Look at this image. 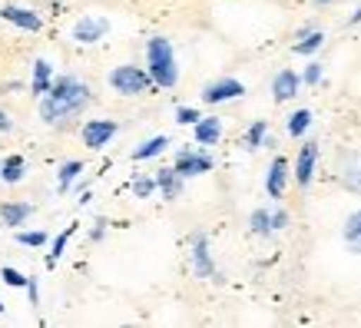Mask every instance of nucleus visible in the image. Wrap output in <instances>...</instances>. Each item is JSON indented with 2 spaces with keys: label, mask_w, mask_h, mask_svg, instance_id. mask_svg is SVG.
<instances>
[{
  "label": "nucleus",
  "mask_w": 361,
  "mask_h": 328,
  "mask_svg": "<svg viewBox=\"0 0 361 328\" xmlns=\"http://www.w3.org/2000/svg\"><path fill=\"white\" fill-rule=\"evenodd\" d=\"M192 130H196V142H199V146H216V142L222 140V120H219V116H202Z\"/></svg>",
  "instance_id": "obj_15"
},
{
  "label": "nucleus",
  "mask_w": 361,
  "mask_h": 328,
  "mask_svg": "<svg viewBox=\"0 0 361 328\" xmlns=\"http://www.w3.org/2000/svg\"><path fill=\"white\" fill-rule=\"evenodd\" d=\"M176 169L183 176H202L212 169V156L206 150H179L176 153Z\"/></svg>",
  "instance_id": "obj_8"
},
{
  "label": "nucleus",
  "mask_w": 361,
  "mask_h": 328,
  "mask_svg": "<svg viewBox=\"0 0 361 328\" xmlns=\"http://www.w3.org/2000/svg\"><path fill=\"white\" fill-rule=\"evenodd\" d=\"M93 103V90L83 83L80 77H73V73H60V77H54V87H50V93H44L40 97V120L47 123V126H70V123L77 120L80 113Z\"/></svg>",
  "instance_id": "obj_1"
},
{
  "label": "nucleus",
  "mask_w": 361,
  "mask_h": 328,
  "mask_svg": "<svg viewBox=\"0 0 361 328\" xmlns=\"http://www.w3.org/2000/svg\"><path fill=\"white\" fill-rule=\"evenodd\" d=\"M298 90H302V77H298L295 70H282V73H275V80H272L275 103H288V99H295Z\"/></svg>",
  "instance_id": "obj_12"
},
{
  "label": "nucleus",
  "mask_w": 361,
  "mask_h": 328,
  "mask_svg": "<svg viewBox=\"0 0 361 328\" xmlns=\"http://www.w3.org/2000/svg\"><path fill=\"white\" fill-rule=\"evenodd\" d=\"M0 179L11 183V186H17L23 179V156H7V159L0 163Z\"/></svg>",
  "instance_id": "obj_20"
},
{
  "label": "nucleus",
  "mask_w": 361,
  "mask_h": 328,
  "mask_svg": "<svg viewBox=\"0 0 361 328\" xmlns=\"http://www.w3.org/2000/svg\"><path fill=\"white\" fill-rule=\"evenodd\" d=\"M103 232H106V219H97V222H93V232H90V239L99 242L103 239Z\"/></svg>",
  "instance_id": "obj_33"
},
{
  "label": "nucleus",
  "mask_w": 361,
  "mask_h": 328,
  "mask_svg": "<svg viewBox=\"0 0 361 328\" xmlns=\"http://www.w3.org/2000/svg\"><path fill=\"white\" fill-rule=\"evenodd\" d=\"M272 226H275V232L288 226V212L285 209H272Z\"/></svg>",
  "instance_id": "obj_32"
},
{
  "label": "nucleus",
  "mask_w": 361,
  "mask_h": 328,
  "mask_svg": "<svg viewBox=\"0 0 361 328\" xmlns=\"http://www.w3.org/2000/svg\"><path fill=\"white\" fill-rule=\"evenodd\" d=\"M30 216H33L30 202H4V206H0V222H4L7 229H20Z\"/></svg>",
  "instance_id": "obj_13"
},
{
  "label": "nucleus",
  "mask_w": 361,
  "mask_h": 328,
  "mask_svg": "<svg viewBox=\"0 0 361 328\" xmlns=\"http://www.w3.org/2000/svg\"><path fill=\"white\" fill-rule=\"evenodd\" d=\"M189 245H192L189 259H192V272H196V279H212V282H222L219 269H216L212 255H209V239H206V236H202V232H192Z\"/></svg>",
  "instance_id": "obj_5"
},
{
  "label": "nucleus",
  "mask_w": 361,
  "mask_h": 328,
  "mask_svg": "<svg viewBox=\"0 0 361 328\" xmlns=\"http://www.w3.org/2000/svg\"><path fill=\"white\" fill-rule=\"evenodd\" d=\"M146 70L149 77L156 80V87L163 90H173L179 83V66H176V54H173V44L166 37H153L146 44Z\"/></svg>",
  "instance_id": "obj_2"
},
{
  "label": "nucleus",
  "mask_w": 361,
  "mask_h": 328,
  "mask_svg": "<svg viewBox=\"0 0 361 328\" xmlns=\"http://www.w3.org/2000/svg\"><path fill=\"white\" fill-rule=\"evenodd\" d=\"M249 229L255 236H272L275 226H272V209H255L249 216Z\"/></svg>",
  "instance_id": "obj_22"
},
{
  "label": "nucleus",
  "mask_w": 361,
  "mask_h": 328,
  "mask_svg": "<svg viewBox=\"0 0 361 328\" xmlns=\"http://www.w3.org/2000/svg\"><path fill=\"white\" fill-rule=\"evenodd\" d=\"M110 87L120 93V97H142V93H149L156 87V80L149 77V70H142V66H133V63H123L116 66L110 77Z\"/></svg>",
  "instance_id": "obj_3"
},
{
  "label": "nucleus",
  "mask_w": 361,
  "mask_h": 328,
  "mask_svg": "<svg viewBox=\"0 0 361 328\" xmlns=\"http://www.w3.org/2000/svg\"><path fill=\"white\" fill-rule=\"evenodd\" d=\"M183 179H186V176L179 173V169H159V173H156V186H159V193H163V199H169V202H173V199H179V193H183Z\"/></svg>",
  "instance_id": "obj_14"
},
{
  "label": "nucleus",
  "mask_w": 361,
  "mask_h": 328,
  "mask_svg": "<svg viewBox=\"0 0 361 328\" xmlns=\"http://www.w3.org/2000/svg\"><path fill=\"white\" fill-rule=\"evenodd\" d=\"M265 133H269V123L265 120L252 123V130L245 133V150H259V146H265Z\"/></svg>",
  "instance_id": "obj_25"
},
{
  "label": "nucleus",
  "mask_w": 361,
  "mask_h": 328,
  "mask_svg": "<svg viewBox=\"0 0 361 328\" xmlns=\"http://www.w3.org/2000/svg\"><path fill=\"white\" fill-rule=\"evenodd\" d=\"M156 176H136L133 179V193H136V199H149L156 193Z\"/></svg>",
  "instance_id": "obj_26"
},
{
  "label": "nucleus",
  "mask_w": 361,
  "mask_h": 328,
  "mask_svg": "<svg viewBox=\"0 0 361 328\" xmlns=\"http://www.w3.org/2000/svg\"><path fill=\"white\" fill-rule=\"evenodd\" d=\"M341 236H345V245H348L351 252H358V255H361V209L348 216V222H345V232H341Z\"/></svg>",
  "instance_id": "obj_19"
},
{
  "label": "nucleus",
  "mask_w": 361,
  "mask_h": 328,
  "mask_svg": "<svg viewBox=\"0 0 361 328\" xmlns=\"http://www.w3.org/2000/svg\"><path fill=\"white\" fill-rule=\"evenodd\" d=\"M239 97H245V83H239V80H232V77L212 80V83L202 87V103H209V107L226 103V99H239Z\"/></svg>",
  "instance_id": "obj_6"
},
{
  "label": "nucleus",
  "mask_w": 361,
  "mask_h": 328,
  "mask_svg": "<svg viewBox=\"0 0 361 328\" xmlns=\"http://www.w3.org/2000/svg\"><path fill=\"white\" fill-rule=\"evenodd\" d=\"M11 130H13V120L4 113V109H0V133H11Z\"/></svg>",
  "instance_id": "obj_35"
},
{
  "label": "nucleus",
  "mask_w": 361,
  "mask_h": 328,
  "mask_svg": "<svg viewBox=\"0 0 361 328\" xmlns=\"http://www.w3.org/2000/svg\"><path fill=\"white\" fill-rule=\"evenodd\" d=\"M80 173H83V163H80V159H70V163L60 166V173H56V193H66Z\"/></svg>",
  "instance_id": "obj_21"
},
{
  "label": "nucleus",
  "mask_w": 361,
  "mask_h": 328,
  "mask_svg": "<svg viewBox=\"0 0 361 328\" xmlns=\"http://www.w3.org/2000/svg\"><path fill=\"white\" fill-rule=\"evenodd\" d=\"M199 120H202V113H199L196 107H179L176 109V123H183V126H196Z\"/></svg>",
  "instance_id": "obj_28"
},
{
  "label": "nucleus",
  "mask_w": 361,
  "mask_h": 328,
  "mask_svg": "<svg viewBox=\"0 0 361 328\" xmlns=\"http://www.w3.org/2000/svg\"><path fill=\"white\" fill-rule=\"evenodd\" d=\"M47 242V232H17V245H30V249H40Z\"/></svg>",
  "instance_id": "obj_29"
},
{
  "label": "nucleus",
  "mask_w": 361,
  "mask_h": 328,
  "mask_svg": "<svg viewBox=\"0 0 361 328\" xmlns=\"http://www.w3.org/2000/svg\"><path fill=\"white\" fill-rule=\"evenodd\" d=\"M50 87H54V66L47 63V60H37V63H33L30 93L33 97H44V93H50Z\"/></svg>",
  "instance_id": "obj_16"
},
{
  "label": "nucleus",
  "mask_w": 361,
  "mask_h": 328,
  "mask_svg": "<svg viewBox=\"0 0 361 328\" xmlns=\"http://www.w3.org/2000/svg\"><path fill=\"white\" fill-rule=\"evenodd\" d=\"M308 126H312V109H295L288 116V136H305Z\"/></svg>",
  "instance_id": "obj_24"
},
{
  "label": "nucleus",
  "mask_w": 361,
  "mask_h": 328,
  "mask_svg": "<svg viewBox=\"0 0 361 328\" xmlns=\"http://www.w3.org/2000/svg\"><path fill=\"white\" fill-rule=\"evenodd\" d=\"M315 163H318V142L308 140L302 150H298V159H295V183L302 189L312 186V176H315Z\"/></svg>",
  "instance_id": "obj_10"
},
{
  "label": "nucleus",
  "mask_w": 361,
  "mask_h": 328,
  "mask_svg": "<svg viewBox=\"0 0 361 328\" xmlns=\"http://www.w3.org/2000/svg\"><path fill=\"white\" fill-rule=\"evenodd\" d=\"M285 183H288V159H285V156H275L272 166H269V176H265V193L272 199H282Z\"/></svg>",
  "instance_id": "obj_11"
},
{
  "label": "nucleus",
  "mask_w": 361,
  "mask_h": 328,
  "mask_svg": "<svg viewBox=\"0 0 361 328\" xmlns=\"http://www.w3.org/2000/svg\"><path fill=\"white\" fill-rule=\"evenodd\" d=\"M351 23H361V7H358L355 13H351Z\"/></svg>",
  "instance_id": "obj_36"
},
{
  "label": "nucleus",
  "mask_w": 361,
  "mask_h": 328,
  "mask_svg": "<svg viewBox=\"0 0 361 328\" xmlns=\"http://www.w3.org/2000/svg\"><path fill=\"white\" fill-rule=\"evenodd\" d=\"M166 146H169V136H153V140H146L142 146H136V150H133V159H136V163H142V159H153V156L166 153Z\"/></svg>",
  "instance_id": "obj_17"
},
{
  "label": "nucleus",
  "mask_w": 361,
  "mask_h": 328,
  "mask_svg": "<svg viewBox=\"0 0 361 328\" xmlns=\"http://www.w3.org/2000/svg\"><path fill=\"white\" fill-rule=\"evenodd\" d=\"M315 4H331V0H315Z\"/></svg>",
  "instance_id": "obj_37"
},
{
  "label": "nucleus",
  "mask_w": 361,
  "mask_h": 328,
  "mask_svg": "<svg viewBox=\"0 0 361 328\" xmlns=\"http://www.w3.org/2000/svg\"><path fill=\"white\" fill-rule=\"evenodd\" d=\"M341 183L348 189H355V193H361V166H348V169L341 173Z\"/></svg>",
  "instance_id": "obj_30"
},
{
  "label": "nucleus",
  "mask_w": 361,
  "mask_h": 328,
  "mask_svg": "<svg viewBox=\"0 0 361 328\" xmlns=\"http://www.w3.org/2000/svg\"><path fill=\"white\" fill-rule=\"evenodd\" d=\"M302 83H308V87L322 83V63H308V66H305V73H302Z\"/></svg>",
  "instance_id": "obj_31"
},
{
  "label": "nucleus",
  "mask_w": 361,
  "mask_h": 328,
  "mask_svg": "<svg viewBox=\"0 0 361 328\" xmlns=\"http://www.w3.org/2000/svg\"><path fill=\"white\" fill-rule=\"evenodd\" d=\"M110 33V20L103 17V13H83L77 23H73V40H77L80 47H93V44H99L103 37Z\"/></svg>",
  "instance_id": "obj_4"
},
{
  "label": "nucleus",
  "mask_w": 361,
  "mask_h": 328,
  "mask_svg": "<svg viewBox=\"0 0 361 328\" xmlns=\"http://www.w3.org/2000/svg\"><path fill=\"white\" fill-rule=\"evenodd\" d=\"M0 312H4V302H0Z\"/></svg>",
  "instance_id": "obj_38"
},
{
  "label": "nucleus",
  "mask_w": 361,
  "mask_h": 328,
  "mask_svg": "<svg viewBox=\"0 0 361 328\" xmlns=\"http://www.w3.org/2000/svg\"><path fill=\"white\" fill-rule=\"evenodd\" d=\"M322 44H325V33H322V30H308L305 37H298L295 54L298 56H312L315 50H322Z\"/></svg>",
  "instance_id": "obj_23"
},
{
  "label": "nucleus",
  "mask_w": 361,
  "mask_h": 328,
  "mask_svg": "<svg viewBox=\"0 0 361 328\" xmlns=\"http://www.w3.org/2000/svg\"><path fill=\"white\" fill-rule=\"evenodd\" d=\"M116 133H120V123L116 120H87L80 136H83V146H87V150H103Z\"/></svg>",
  "instance_id": "obj_7"
},
{
  "label": "nucleus",
  "mask_w": 361,
  "mask_h": 328,
  "mask_svg": "<svg viewBox=\"0 0 361 328\" xmlns=\"http://www.w3.org/2000/svg\"><path fill=\"white\" fill-rule=\"evenodd\" d=\"M0 17L7 23H13V27H20V30H30V33H37L44 27V17H40V13L30 11V7H17V4H4V7H0Z\"/></svg>",
  "instance_id": "obj_9"
},
{
  "label": "nucleus",
  "mask_w": 361,
  "mask_h": 328,
  "mask_svg": "<svg viewBox=\"0 0 361 328\" xmlns=\"http://www.w3.org/2000/svg\"><path fill=\"white\" fill-rule=\"evenodd\" d=\"M73 232H77V222H70V226H66V229L54 239V245H50V255H47V269H54V265L63 259V249H66V242L73 239Z\"/></svg>",
  "instance_id": "obj_18"
},
{
  "label": "nucleus",
  "mask_w": 361,
  "mask_h": 328,
  "mask_svg": "<svg viewBox=\"0 0 361 328\" xmlns=\"http://www.w3.org/2000/svg\"><path fill=\"white\" fill-rule=\"evenodd\" d=\"M27 296H30V305H37V302H40V292H37V279H30V282H27Z\"/></svg>",
  "instance_id": "obj_34"
},
{
  "label": "nucleus",
  "mask_w": 361,
  "mask_h": 328,
  "mask_svg": "<svg viewBox=\"0 0 361 328\" xmlns=\"http://www.w3.org/2000/svg\"><path fill=\"white\" fill-rule=\"evenodd\" d=\"M0 282H7L11 288H27L30 279H27L23 272H17V269H11V265H4V269H0Z\"/></svg>",
  "instance_id": "obj_27"
}]
</instances>
